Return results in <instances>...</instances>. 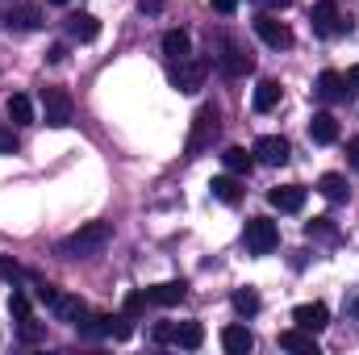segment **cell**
<instances>
[{
	"instance_id": "8fae6325",
	"label": "cell",
	"mask_w": 359,
	"mask_h": 355,
	"mask_svg": "<svg viewBox=\"0 0 359 355\" xmlns=\"http://www.w3.org/2000/svg\"><path fill=\"white\" fill-rule=\"evenodd\" d=\"M268 201H271V209H280V213H297L305 205V188L301 184H280V188L268 192Z\"/></svg>"
},
{
	"instance_id": "d6986e66",
	"label": "cell",
	"mask_w": 359,
	"mask_h": 355,
	"mask_svg": "<svg viewBox=\"0 0 359 355\" xmlns=\"http://www.w3.org/2000/svg\"><path fill=\"white\" fill-rule=\"evenodd\" d=\"M222 163H226L230 176H247V172L255 168V151H247V147H226V151H222Z\"/></svg>"
},
{
	"instance_id": "7402d4cb",
	"label": "cell",
	"mask_w": 359,
	"mask_h": 355,
	"mask_svg": "<svg viewBox=\"0 0 359 355\" xmlns=\"http://www.w3.org/2000/svg\"><path fill=\"white\" fill-rule=\"evenodd\" d=\"M4 109H8V121H13V126H29V121H34V100H29L25 92H13V96L4 100Z\"/></svg>"
},
{
	"instance_id": "4dcf8cb0",
	"label": "cell",
	"mask_w": 359,
	"mask_h": 355,
	"mask_svg": "<svg viewBox=\"0 0 359 355\" xmlns=\"http://www.w3.org/2000/svg\"><path fill=\"white\" fill-rule=\"evenodd\" d=\"M8 314L21 322V318H29V297L21 293V288H13V297H8Z\"/></svg>"
},
{
	"instance_id": "484cf974",
	"label": "cell",
	"mask_w": 359,
	"mask_h": 355,
	"mask_svg": "<svg viewBox=\"0 0 359 355\" xmlns=\"http://www.w3.org/2000/svg\"><path fill=\"white\" fill-rule=\"evenodd\" d=\"M280 96H284V88L276 80H259V88H255V113H271L280 105Z\"/></svg>"
},
{
	"instance_id": "ba28073f",
	"label": "cell",
	"mask_w": 359,
	"mask_h": 355,
	"mask_svg": "<svg viewBox=\"0 0 359 355\" xmlns=\"http://www.w3.org/2000/svg\"><path fill=\"white\" fill-rule=\"evenodd\" d=\"M255 34L268 42L271 51H288L292 46V29L280 21V17H271V13H264V17H255Z\"/></svg>"
},
{
	"instance_id": "d4e9b609",
	"label": "cell",
	"mask_w": 359,
	"mask_h": 355,
	"mask_svg": "<svg viewBox=\"0 0 359 355\" xmlns=\"http://www.w3.org/2000/svg\"><path fill=\"white\" fill-rule=\"evenodd\" d=\"M172 343H176V347H188V351H196V347L205 343V326H201V322H180L176 335H172Z\"/></svg>"
},
{
	"instance_id": "4fadbf2b",
	"label": "cell",
	"mask_w": 359,
	"mask_h": 355,
	"mask_svg": "<svg viewBox=\"0 0 359 355\" xmlns=\"http://www.w3.org/2000/svg\"><path fill=\"white\" fill-rule=\"evenodd\" d=\"M280 347L292 355H322L318 351V339L309 335V330H301V326H292V330H280Z\"/></svg>"
},
{
	"instance_id": "f35d334b",
	"label": "cell",
	"mask_w": 359,
	"mask_h": 355,
	"mask_svg": "<svg viewBox=\"0 0 359 355\" xmlns=\"http://www.w3.org/2000/svg\"><path fill=\"white\" fill-rule=\"evenodd\" d=\"M46 59H50V63H63V59H67V46H63V42H59V46H50V55H46Z\"/></svg>"
},
{
	"instance_id": "52a82bcc",
	"label": "cell",
	"mask_w": 359,
	"mask_h": 355,
	"mask_svg": "<svg viewBox=\"0 0 359 355\" xmlns=\"http://www.w3.org/2000/svg\"><path fill=\"white\" fill-rule=\"evenodd\" d=\"M217 67H222V76H230V80H243V76H251L255 72V59L243 51V46H222V55H217Z\"/></svg>"
},
{
	"instance_id": "7bdbcfd3",
	"label": "cell",
	"mask_w": 359,
	"mask_h": 355,
	"mask_svg": "<svg viewBox=\"0 0 359 355\" xmlns=\"http://www.w3.org/2000/svg\"><path fill=\"white\" fill-rule=\"evenodd\" d=\"M50 4H67V0H50Z\"/></svg>"
},
{
	"instance_id": "1f68e13d",
	"label": "cell",
	"mask_w": 359,
	"mask_h": 355,
	"mask_svg": "<svg viewBox=\"0 0 359 355\" xmlns=\"http://www.w3.org/2000/svg\"><path fill=\"white\" fill-rule=\"evenodd\" d=\"M17 151V134H13V126H0V155H13Z\"/></svg>"
},
{
	"instance_id": "2e32d148",
	"label": "cell",
	"mask_w": 359,
	"mask_h": 355,
	"mask_svg": "<svg viewBox=\"0 0 359 355\" xmlns=\"http://www.w3.org/2000/svg\"><path fill=\"white\" fill-rule=\"evenodd\" d=\"M309 138H313L318 147L339 142V121H334V113H313V121H309Z\"/></svg>"
},
{
	"instance_id": "ab89813d",
	"label": "cell",
	"mask_w": 359,
	"mask_h": 355,
	"mask_svg": "<svg viewBox=\"0 0 359 355\" xmlns=\"http://www.w3.org/2000/svg\"><path fill=\"white\" fill-rule=\"evenodd\" d=\"M138 8H142V13H151V17H155V13H163V0H142V4H138Z\"/></svg>"
},
{
	"instance_id": "836d02e7",
	"label": "cell",
	"mask_w": 359,
	"mask_h": 355,
	"mask_svg": "<svg viewBox=\"0 0 359 355\" xmlns=\"http://www.w3.org/2000/svg\"><path fill=\"white\" fill-rule=\"evenodd\" d=\"M172 335H176L172 322H159V326H155V343H172Z\"/></svg>"
},
{
	"instance_id": "e575fe53",
	"label": "cell",
	"mask_w": 359,
	"mask_h": 355,
	"mask_svg": "<svg viewBox=\"0 0 359 355\" xmlns=\"http://www.w3.org/2000/svg\"><path fill=\"white\" fill-rule=\"evenodd\" d=\"M34 293H38V301H46V305H55V297H59V288H50V284H38Z\"/></svg>"
},
{
	"instance_id": "f546056e",
	"label": "cell",
	"mask_w": 359,
	"mask_h": 355,
	"mask_svg": "<svg viewBox=\"0 0 359 355\" xmlns=\"http://www.w3.org/2000/svg\"><path fill=\"white\" fill-rule=\"evenodd\" d=\"M147 305H151V301H147V293H126V305H121V309H126L130 318H142V314H147Z\"/></svg>"
},
{
	"instance_id": "3957f363",
	"label": "cell",
	"mask_w": 359,
	"mask_h": 355,
	"mask_svg": "<svg viewBox=\"0 0 359 355\" xmlns=\"http://www.w3.org/2000/svg\"><path fill=\"white\" fill-rule=\"evenodd\" d=\"M309 25H313V34H318V38H339V34H347V29H351V21L339 13V4H334V0H318V4L309 8Z\"/></svg>"
},
{
	"instance_id": "ffe728a7",
	"label": "cell",
	"mask_w": 359,
	"mask_h": 355,
	"mask_svg": "<svg viewBox=\"0 0 359 355\" xmlns=\"http://www.w3.org/2000/svg\"><path fill=\"white\" fill-rule=\"evenodd\" d=\"M50 309H55V318H59V322H72V326H76V322L88 314V305H84L80 297H72V293H59Z\"/></svg>"
},
{
	"instance_id": "ac0fdd59",
	"label": "cell",
	"mask_w": 359,
	"mask_h": 355,
	"mask_svg": "<svg viewBox=\"0 0 359 355\" xmlns=\"http://www.w3.org/2000/svg\"><path fill=\"white\" fill-rule=\"evenodd\" d=\"M4 25H8V29H38V25H42V13H38L34 4H13V8L4 13Z\"/></svg>"
},
{
	"instance_id": "5b68a950",
	"label": "cell",
	"mask_w": 359,
	"mask_h": 355,
	"mask_svg": "<svg viewBox=\"0 0 359 355\" xmlns=\"http://www.w3.org/2000/svg\"><path fill=\"white\" fill-rule=\"evenodd\" d=\"M209 67H213V59H180L176 67H172V88L180 92H201L205 88V76H209Z\"/></svg>"
},
{
	"instance_id": "603a6c76",
	"label": "cell",
	"mask_w": 359,
	"mask_h": 355,
	"mask_svg": "<svg viewBox=\"0 0 359 355\" xmlns=\"http://www.w3.org/2000/svg\"><path fill=\"white\" fill-rule=\"evenodd\" d=\"M209 192H213L222 205H238V201H243V184H238V176H213Z\"/></svg>"
},
{
	"instance_id": "8d00e7d4",
	"label": "cell",
	"mask_w": 359,
	"mask_h": 355,
	"mask_svg": "<svg viewBox=\"0 0 359 355\" xmlns=\"http://www.w3.org/2000/svg\"><path fill=\"white\" fill-rule=\"evenodd\" d=\"M264 8H271V13H284V8H292V0H259Z\"/></svg>"
},
{
	"instance_id": "60d3db41",
	"label": "cell",
	"mask_w": 359,
	"mask_h": 355,
	"mask_svg": "<svg viewBox=\"0 0 359 355\" xmlns=\"http://www.w3.org/2000/svg\"><path fill=\"white\" fill-rule=\"evenodd\" d=\"M347 88H359V63L347 72Z\"/></svg>"
},
{
	"instance_id": "7a4b0ae2",
	"label": "cell",
	"mask_w": 359,
	"mask_h": 355,
	"mask_svg": "<svg viewBox=\"0 0 359 355\" xmlns=\"http://www.w3.org/2000/svg\"><path fill=\"white\" fill-rule=\"evenodd\" d=\"M222 134V117H217V109L213 105H201L196 109V117H192V134H188V159H196V155H205L209 147H213V138Z\"/></svg>"
},
{
	"instance_id": "f1b7e54d",
	"label": "cell",
	"mask_w": 359,
	"mask_h": 355,
	"mask_svg": "<svg viewBox=\"0 0 359 355\" xmlns=\"http://www.w3.org/2000/svg\"><path fill=\"white\" fill-rule=\"evenodd\" d=\"M305 234H309V239H339V230H334L330 217H313V222L305 226Z\"/></svg>"
},
{
	"instance_id": "5bb4252c",
	"label": "cell",
	"mask_w": 359,
	"mask_h": 355,
	"mask_svg": "<svg viewBox=\"0 0 359 355\" xmlns=\"http://www.w3.org/2000/svg\"><path fill=\"white\" fill-rule=\"evenodd\" d=\"M184 293H188V284L184 280H168V284H155V288H147V301L151 305H163V309H172L184 301Z\"/></svg>"
},
{
	"instance_id": "d6a6232c",
	"label": "cell",
	"mask_w": 359,
	"mask_h": 355,
	"mask_svg": "<svg viewBox=\"0 0 359 355\" xmlns=\"http://www.w3.org/2000/svg\"><path fill=\"white\" fill-rule=\"evenodd\" d=\"M17 276H21L17 260H0V280H17Z\"/></svg>"
},
{
	"instance_id": "8992f818",
	"label": "cell",
	"mask_w": 359,
	"mask_h": 355,
	"mask_svg": "<svg viewBox=\"0 0 359 355\" xmlns=\"http://www.w3.org/2000/svg\"><path fill=\"white\" fill-rule=\"evenodd\" d=\"M72 113H76V105H72L67 88H42V121L46 126L63 130V126H72Z\"/></svg>"
},
{
	"instance_id": "9c48e42d",
	"label": "cell",
	"mask_w": 359,
	"mask_h": 355,
	"mask_svg": "<svg viewBox=\"0 0 359 355\" xmlns=\"http://www.w3.org/2000/svg\"><path fill=\"white\" fill-rule=\"evenodd\" d=\"M292 322H297L301 330H309V335H322V330L330 326V309H326L322 301H305V305L292 309Z\"/></svg>"
},
{
	"instance_id": "83f0119b",
	"label": "cell",
	"mask_w": 359,
	"mask_h": 355,
	"mask_svg": "<svg viewBox=\"0 0 359 355\" xmlns=\"http://www.w3.org/2000/svg\"><path fill=\"white\" fill-rule=\"evenodd\" d=\"M17 335H21L25 343H42V339H46V322H34V318H21V326H17Z\"/></svg>"
},
{
	"instance_id": "d590c367",
	"label": "cell",
	"mask_w": 359,
	"mask_h": 355,
	"mask_svg": "<svg viewBox=\"0 0 359 355\" xmlns=\"http://www.w3.org/2000/svg\"><path fill=\"white\" fill-rule=\"evenodd\" d=\"M238 8V0H213V13H222V17H230Z\"/></svg>"
},
{
	"instance_id": "30bf717a",
	"label": "cell",
	"mask_w": 359,
	"mask_h": 355,
	"mask_svg": "<svg viewBox=\"0 0 359 355\" xmlns=\"http://www.w3.org/2000/svg\"><path fill=\"white\" fill-rule=\"evenodd\" d=\"M251 151H255V159H259V163H268V168H284V163H288V155H292V151H288V142H284L280 134H264V138H255V147H251Z\"/></svg>"
},
{
	"instance_id": "277c9868",
	"label": "cell",
	"mask_w": 359,
	"mask_h": 355,
	"mask_svg": "<svg viewBox=\"0 0 359 355\" xmlns=\"http://www.w3.org/2000/svg\"><path fill=\"white\" fill-rule=\"evenodd\" d=\"M243 243H247L251 255H271V251L280 247V230H276L271 217H251V222L243 226Z\"/></svg>"
},
{
	"instance_id": "b9f144b4",
	"label": "cell",
	"mask_w": 359,
	"mask_h": 355,
	"mask_svg": "<svg viewBox=\"0 0 359 355\" xmlns=\"http://www.w3.org/2000/svg\"><path fill=\"white\" fill-rule=\"evenodd\" d=\"M351 314H355V318H359V293H355V301H351Z\"/></svg>"
},
{
	"instance_id": "7c38bea8",
	"label": "cell",
	"mask_w": 359,
	"mask_h": 355,
	"mask_svg": "<svg viewBox=\"0 0 359 355\" xmlns=\"http://www.w3.org/2000/svg\"><path fill=\"white\" fill-rule=\"evenodd\" d=\"M313 92H318V100H326V105H339V100H347V80L339 76V72H322L318 76V84H313Z\"/></svg>"
},
{
	"instance_id": "9a60e30c",
	"label": "cell",
	"mask_w": 359,
	"mask_h": 355,
	"mask_svg": "<svg viewBox=\"0 0 359 355\" xmlns=\"http://www.w3.org/2000/svg\"><path fill=\"white\" fill-rule=\"evenodd\" d=\"M222 347H226L230 355H247V351H255V335H251L247 326H238V322H234V326H226V330H222Z\"/></svg>"
},
{
	"instance_id": "4316f807",
	"label": "cell",
	"mask_w": 359,
	"mask_h": 355,
	"mask_svg": "<svg viewBox=\"0 0 359 355\" xmlns=\"http://www.w3.org/2000/svg\"><path fill=\"white\" fill-rule=\"evenodd\" d=\"M230 301H234V309H238L243 318H255V314H259V293H255V288H234Z\"/></svg>"
},
{
	"instance_id": "e0dca14e",
	"label": "cell",
	"mask_w": 359,
	"mask_h": 355,
	"mask_svg": "<svg viewBox=\"0 0 359 355\" xmlns=\"http://www.w3.org/2000/svg\"><path fill=\"white\" fill-rule=\"evenodd\" d=\"M96 34H100V21H96L92 13H72V17H67V38H76V42H96Z\"/></svg>"
},
{
	"instance_id": "cb8c5ba5",
	"label": "cell",
	"mask_w": 359,
	"mask_h": 355,
	"mask_svg": "<svg viewBox=\"0 0 359 355\" xmlns=\"http://www.w3.org/2000/svg\"><path fill=\"white\" fill-rule=\"evenodd\" d=\"M163 55H168L172 63L188 59V55H192V38H188L184 29H168V34H163Z\"/></svg>"
},
{
	"instance_id": "44dd1931",
	"label": "cell",
	"mask_w": 359,
	"mask_h": 355,
	"mask_svg": "<svg viewBox=\"0 0 359 355\" xmlns=\"http://www.w3.org/2000/svg\"><path fill=\"white\" fill-rule=\"evenodd\" d=\"M318 192L330 201V205H343L347 196H351V188H347V180L339 176V172H326V176L318 180Z\"/></svg>"
},
{
	"instance_id": "74e56055",
	"label": "cell",
	"mask_w": 359,
	"mask_h": 355,
	"mask_svg": "<svg viewBox=\"0 0 359 355\" xmlns=\"http://www.w3.org/2000/svg\"><path fill=\"white\" fill-rule=\"evenodd\" d=\"M347 159H351V168L359 172V138H351V142H347Z\"/></svg>"
},
{
	"instance_id": "6da1fadb",
	"label": "cell",
	"mask_w": 359,
	"mask_h": 355,
	"mask_svg": "<svg viewBox=\"0 0 359 355\" xmlns=\"http://www.w3.org/2000/svg\"><path fill=\"white\" fill-rule=\"evenodd\" d=\"M109 243H113V226H109V222H84L76 234H67V239L59 243V251H63L67 260H92V255H100Z\"/></svg>"
}]
</instances>
